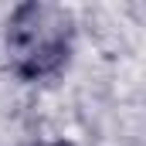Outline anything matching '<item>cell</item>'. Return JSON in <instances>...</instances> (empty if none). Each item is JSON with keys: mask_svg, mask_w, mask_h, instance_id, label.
Returning <instances> with one entry per match:
<instances>
[{"mask_svg": "<svg viewBox=\"0 0 146 146\" xmlns=\"http://www.w3.org/2000/svg\"><path fill=\"white\" fill-rule=\"evenodd\" d=\"M75 24L58 3H21L7 21V58L27 82L51 78L72 54Z\"/></svg>", "mask_w": 146, "mask_h": 146, "instance_id": "cell-1", "label": "cell"}]
</instances>
